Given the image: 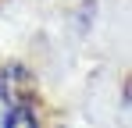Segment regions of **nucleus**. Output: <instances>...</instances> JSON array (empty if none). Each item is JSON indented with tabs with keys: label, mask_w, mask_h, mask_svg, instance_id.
Masks as SVG:
<instances>
[{
	"label": "nucleus",
	"mask_w": 132,
	"mask_h": 128,
	"mask_svg": "<svg viewBox=\"0 0 132 128\" xmlns=\"http://www.w3.org/2000/svg\"><path fill=\"white\" fill-rule=\"evenodd\" d=\"M0 93L14 107H22V103H29V100L36 96V82H32V75H29L25 68H11V71L0 75Z\"/></svg>",
	"instance_id": "f257e3e1"
},
{
	"label": "nucleus",
	"mask_w": 132,
	"mask_h": 128,
	"mask_svg": "<svg viewBox=\"0 0 132 128\" xmlns=\"http://www.w3.org/2000/svg\"><path fill=\"white\" fill-rule=\"evenodd\" d=\"M4 128H39L36 125V114H32V107L22 103V107H14L11 114H7V125Z\"/></svg>",
	"instance_id": "f03ea898"
}]
</instances>
